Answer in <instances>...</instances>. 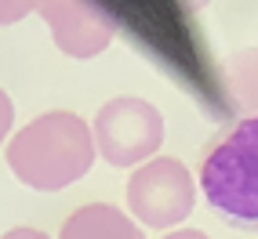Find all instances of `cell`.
<instances>
[{
    "label": "cell",
    "instance_id": "obj_9",
    "mask_svg": "<svg viewBox=\"0 0 258 239\" xmlns=\"http://www.w3.org/2000/svg\"><path fill=\"white\" fill-rule=\"evenodd\" d=\"M11 124H15V105H11V98H8V91L0 87V142L11 134Z\"/></svg>",
    "mask_w": 258,
    "mask_h": 239
},
{
    "label": "cell",
    "instance_id": "obj_3",
    "mask_svg": "<svg viewBox=\"0 0 258 239\" xmlns=\"http://www.w3.org/2000/svg\"><path fill=\"white\" fill-rule=\"evenodd\" d=\"M95 149L113 167H142L164 142V116L146 98L120 94L98 109L95 116Z\"/></svg>",
    "mask_w": 258,
    "mask_h": 239
},
{
    "label": "cell",
    "instance_id": "obj_1",
    "mask_svg": "<svg viewBox=\"0 0 258 239\" xmlns=\"http://www.w3.org/2000/svg\"><path fill=\"white\" fill-rule=\"evenodd\" d=\"M95 134L77 112H44L11 134L8 167L26 189L62 192L77 185L95 163Z\"/></svg>",
    "mask_w": 258,
    "mask_h": 239
},
{
    "label": "cell",
    "instance_id": "obj_11",
    "mask_svg": "<svg viewBox=\"0 0 258 239\" xmlns=\"http://www.w3.org/2000/svg\"><path fill=\"white\" fill-rule=\"evenodd\" d=\"M164 239H211L208 232H197V228H175V232H167Z\"/></svg>",
    "mask_w": 258,
    "mask_h": 239
},
{
    "label": "cell",
    "instance_id": "obj_7",
    "mask_svg": "<svg viewBox=\"0 0 258 239\" xmlns=\"http://www.w3.org/2000/svg\"><path fill=\"white\" fill-rule=\"evenodd\" d=\"M226 87L240 112L258 116V47L236 51L226 65Z\"/></svg>",
    "mask_w": 258,
    "mask_h": 239
},
{
    "label": "cell",
    "instance_id": "obj_2",
    "mask_svg": "<svg viewBox=\"0 0 258 239\" xmlns=\"http://www.w3.org/2000/svg\"><path fill=\"white\" fill-rule=\"evenodd\" d=\"M200 192L229 228L258 232V116L240 120L208 149Z\"/></svg>",
    "mask_w": 258,
    "mask_h": 239
},
{
    "label": "cell",
    "instance_id": "obj_10",
    "mask_svg": "<svg viewBox=\"0 0 258 239\" xmlns=\"http://www.w3.org/2000/svg\"><path fill=\"white\" fill-rule=\"evenodd\" d=\"M0 239H51L47 232H40V228H11V232H4Z\"/></svg>",
    "mask_w": 258,
    "mask_h": 239
},
{
    "label": "cell",
    "instance_id": "obj_8",
    "mask_svg": "<svg viewBox=\"0 0 258 239\" xmlns=\"http://www.w3.org/2000/svg\"><path fill=\"white\" fill-rule=\"evenodd\" d=\"M40 0H0V26H15L37 8Z\"/></svg>",
    "mask_w": 258,
    "mask_h": 239
},
{
    "label": "cell",
    "instance_id": "obj_5",
    "mask_svg": "<svg viewBox=\"0 0 258 239\" xmlns=\"http://www.w3.org/2000/svg\"><path fill=\"white\" fill-rule=\"evenodd\" d=\"M37 11L70 58H98L113 40V19L98 0H40Z\"/></svg>",
    "mask_w": 258,
    "mask_h": 239
},
{
    "label": "cell",
    "instance_id": "obj_12",
    "mask_svg": "<svg viewBox=\"0 0 258 239\" xmlns=\"http://www.w3.org/2000/svg\"><path fill=\"white\" fill-rule=\"evenodd\" d=\"M182 4H185L189 11H200V8H208V4H211V0H182Z\"/></svg>",
    "mask_w": 258,
    "mask_h": 239
},
{
    "label": "cell",
    "instance_id": "obj_4",
    "mask_svg": "<svg viewBox=\"0 0 258 239\" xmlns=\"http://www.w3.org/2000/svg\"><path fill=\"white\" fill-rule=\"evenodd\" d=\"M193 203H197V181L189 174V167L175 156H160L135 167L127 181V207L135 221H142L149 228H175L178 221L193 214Z\"/></svg>",
    "mask_w": 258,
    "mask_h": 239
},
{
    "label": "cell",
    "instance_id": "obj_6",
    "mask_svg": "<svg viewBox=\"0 0 258 239\" xmlns=\"http://www.w3.org/2000/svg\"><path fill=\"white\" fill-rule=\"evenodd\" d=\"M58 239H146V235L124 210L109 207V203H84L66 217Z\"/></svg>",
    "mask_w": 258,
    "mask_h": 239
}]
</instances>
